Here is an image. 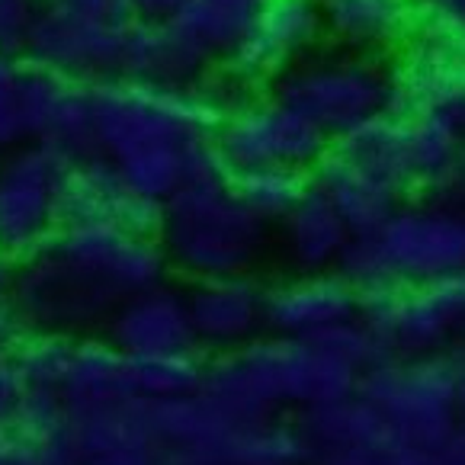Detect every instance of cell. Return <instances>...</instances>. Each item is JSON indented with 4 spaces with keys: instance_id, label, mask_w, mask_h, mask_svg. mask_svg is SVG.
Masks as SVG:
<instances>
[{
    "instance_id": "obj_1",
    "label": "cell",
    "mask_w": 465,
    "mask_h": 465,
    "mask_svg": "<svg viewBox=\"0 0 465 465\" xmlns=\"http://www.w3.org/2000/svg\"><path fill=\"white\" fill-rule=\"evenodd\" d=\"M244 96L222 64L193 87L106 77L90 84L94 151L138 196L164 205L190 180L232 173L215 151V129Z\"/></svg>"
},
{
    "instance_id": "obj_2",
    "label": "cell",
    "mask_w": 465,
    "mask_h": 465,
    "mask_svg": "<svg viewBox=\"0 0 465 465\" xmlns=\"http://www.w3.org/2000/svg\"><path fill=\"white\" fill-rule=\"evenodd\" d=\"M267 222L234 196L232 173L183 183L161 205L158 241L167 263L190 280L247 273L261 257Z\"/></svg>"
},
{
    "instance_id": "obj_3",
    "label": "cell",
    "mask_w": 465,
    "mask_h": 465,
    "mask_svg": "<svg viewBox=\"0 0 465 465\" xmlns=\"http://www.w3.org/2000/svg\"><path fill=\"white\" fill-rule=\"evenodd\" d=\"M273 94L305 113L334 142L391 110V62L363 52L305 55L273 84Z\"/></svg>"
},
{
    "instance_id": "obj_4",
    "label": "cell",
    "mask_w": 465,
    "mask_h": 465,
    "mask_svg": "<svg viewBox=\"0 0 465 465\" xmlns=\"http://www.w3.org/2000/svg\"><path fill=\"white\" fill-rule=\"evenodd\" d=\"M334 151L395 186L401 196L404 193L437 196V190L465 154V142L430 119L385 110L350 129L347 135L334 138Z\"/></svg>"
},
{
    "instance_id": "obj_5",
    "label": "cell",
    "mask_w": 465,
    "mask_h": 465,
    "mask_svg": "<svg viewBox=\"0 0 465 465\" xmlns=\"http://www.w3.org/2000/svg\"><path fill=\"white\" fill-rule=\"evenodd\" d=\"M391 110L430 119L465 142V26L433 10L391 62Z\"/></svg>"
},
{
    "instance_id": "obj_6",
    "label": "cell",
    "mask_w": 465,
    "mask_h": 465,
    "mask_svg": "<svg viewBox=\"0 0 465 465\" xmlns=\"http://www.w3.org/2000/svg\"><path fill=\"white\" fill-rule=\"evenodd\" d=\"M356 395L382 411L398 443L437 450L459 424L456 379L446 353L382 356L360 376Z\"/></svg>"
},
{
    "instance_id": "obj_7",
    "label": "cell",
    "mask_w": 465,
    "mask_h": 465,
    "mask_svg": "<svg viewBox=\"0 0 465 465\" xmlns=\"http://www.w3.org/2000/svg\"><path fill=\"white\" fill-rule=\"evenodd\" d=\"M119 302V292L68 261L52 241L16 263L10 305L26 331L84 337L87 331L106 328Z\"/></svg>"
},
{
    "instance_id": "obj_8",
    "label": "cell",
    "mask_w": 465,
    "mask_h": 465,
    "mask_svg": "<svg viewBox=\"0 0 465 465\" xmlns=\"http://www.w3.org/2000/svg\"><path fill=\"white\" fill-rule=\"evenodd\" d=\"M356 322H363L391 356L443 353L465 331V273L360 289Z\"/></svg>"
},
{
    "instance_id": "obj_9",
    "label": "cell",
    "mask_w": 465,
    "mask_h": 465,
    "mask_svg": "<svg viewBox=\"0 0 465 465\" xmlns=\"http://www.w3.org/2000/svg\"><path fill=\"white\" fill-rule=\"evenodd\" d=\"M331 144L334 142L305 113L276 94H247L215 129V151L232 173L251 167H295L312 173Z\"/></svg>"
},
{
    "instance_id": "obj_10",
    "label": "cell",
    "mask_w": 465,
    "mask_h": 465,
    "mask_svg": "<svg viewBox=\"0 0 465 465\" xmlns=\"http://www.w3.org/2000/svg\"><path fill=\"white\" fill-rule=\"evenodd\" d=\"M370 241L395 286L465 273V209L452 203H401Z\"/></svg>"
},
{
    "instance_id": "obj_11",
    "label": "cell",
    "mask_w": 465,
    "mask_h": 465,
    "mask_svg": "<svg viewBox=\"0 0 465 465\" xmlns=\"http://www.w3.org/2000/svg\"><path fill=\"white\" fill-rule=\"evenodd\" d=\"M71 161L39 144L0 154V251L23 261L42 251L62 228L58 196Z\"/></svg>"
},
{
    "instance_id": "obj_12",
    "label": "cell",
    "mask_w": 465,
    "mask_h": 465,
    "mask_svg": "<svg viewBox=\"0 0 465 465\" xmlns=\"http://www.w3.org/2000/svg\"><path fill=\"white\" fill-rule=\"evenodd\" d=\"M322 35L318 0H261L238 45L222 58V71L247 94L267 84L273 87L295 62L312 55Z\"/></svg>"
},
{
    "instance_id": "obj_13",
    "label": "cell",
    "mask_w": 465,
    "mask_h": 465,
    "mask_svg": "<svg viewBox=\"0 0 465 465\" xmlns=\"http://www.w3.org/2000/svg\"><path fill=\"white\" fill-rule=\"evenodd\" d=\"M129 29L132 23L81 14V10L42 0L29 29L23 62L87 84L119 77Z\"/></svg>"
},
{
    "instance_id": "obj_14",
    "label": "cell",
    "mask_w": 465,
    "mask_h": 465,
    "mask_svg": "<svg viewBox=\"0 0 465 465\" xmlns=\"http://www.w3.org/2000/svg\"><path fill=\"white\" fill-rule=\"evenodd\" d=\"M20 129L26 144L58 151L68 161L96 154L90 84L23 62Z\"/></svg>"
},
{
    "instance_id": "obj_15",
    "label": "cell",
    "mask_w": 465,
    "mask_h": 465,
    "mask_svg": "<svg viewBox=\"0 0 465 465\" xmlns=\"http://www.w3.org/2000/svg\"><path fill=\"white\" fill-rule=\"evenodd\" d=\"M52 244L77 267L100 276L113 292H119V299L161 286L171 270L164 247L154 234H135L106 222L62 225Z\"/></svg>"
},
{
    "instance_id": "obj_16",
    "label": "cell",
    "mask_w": 465,
    "mask_h": 465,
    "mask_svg": "<svg viewBox=\"0 0 465 465\" xmlns=\"http://www.w3.org/2000/svg\"><path fill=\"white\" fill-rule=\"evenodd\" d=\"M62 225L106 222L135 234H154L161 228V203L144 199L116 173V167L100 154L77 158L68 164L58 196Z\"/></svg>"
},
{
    "instance_id": "obj_17",
    "label": "cell",
    "mask_w": 465,
    "mask_h": 465,
    "mask_svg": "<svg viewBox=\"0 0 465 465\" xmlns=\"http://www.w3.org/2000/svg\"><path fill=\"white\" fill-rule=\"evenodd\" d=\"M64 443L77 465H154L164 452L142 398L71 411Z\"/></svg>"
},
{
    "instance_id": "obj_18",
    "label": "cell",
    "mask_w": 465,
    "mask_h": 465,
    "mask_svg": "<svg viewBox=\"0 0 465 465\" xmlns=\"http://www.w3.org/2000/svg\"><path fill=\"white\" fill-rule=\"evenodd\" d=\"M199 350H241L267 328V292L247 273L196 280L186 292Z\"/></svg>"
},
{
    "instance_id": "obj_19",
    "label": "cell",
    "mask_w": 465,
    "mask_h": 465,
    "mask_svg": "<svg viewBox=\"0 0 465 465\" xmlns=\"http://www.w3.org/2000/svg\"><path fill=\"white\" fill-rule=\"evenodd\" d=\"M103 331H106V341L123 350L125 356L199 350L186 292H177L164 282L125 295L113 308L110 322Z\"/></svg>"
},
{
    "instance_id": "obj_20",
    "label": "cell",
    "mask_w": 465,
    "mask_h": 465,
    "mask_svg": "<svg viewBox=\"0 0 465 465\" xmlns=\"http://www.w3.org/2000/svg\"><path fill=\"white\" fill-rule=\"evenodd\" d=\"M215 68L219 58L209 55L177 20H135L125 39L119 77L151 87H193Z\"/></svg>"
},
{
    "instance_id": "obj_21",
    "label": "cell",
    "mask_w": 465,
    "mask_h": 465,
    "mask_svg": "<svg viewBox=\"0 0 465 465\" xmlns=\"http://www.w3.org/2000/svg\"><path fill=\"white\" fill-rule=\"evenodd\" d=\"M356 318V289L337 270L302 273L267 292V328L282 337H315Z\"/></svg>"
},
{
    "instance_id": "obj_22",
    "label": "cell",
    "mask_w": 465,
    "mask_h": 465,
    "mask_svg": "<svg viewBox=\"0 0 465 465\" xmlns=\"http://www.w3.org/2000/svg\"><path fill=\"white\" fill-rule=\"evenodd\" d=\"M324 35L347 52H398L420 23V0H318Z\"/></svg>"
},
{
    "instance_id": "obj_23",
    "label": "cell",
    "mask_w": 465,
    "mask_h": 465,
    "mask_svg": "<svg viewBox=\"0 0 465 465\" xmlns=\"http://www.w3.org/2000/svg\"><path fill=\"white\" fill-rule=\"evenodd\" d=\"M312 186L341 213L353 238L379 232L401 205V193L395 186L343 158L341 151H334V144L312 171Z\"/></svg>"
},
{
    "instance_id": "obj_24",
    "label": "cell",
    "mask_w": 465,
    "mask_h": 465,
    "mask_svg": "<svg viewBox=\"0 0 465 465\" xmlns=\"http://www.w3.org/2000/svg\"><path fill=\"white\" fill-rule=\"evenodd\" d=\"M299 430L312 443V450H366V452H389L398 443L395 430L385 420V414L370 404L363 395H347L328 404L302 408Z\"/></svg>"
},
{
    "instance_id": "obj_25",
    "label": "cell",
    "mask_w": 465,
    "mask_h": 465,
    "mask_svg": "<svg viewBox=\"0 0 465 465\" xmlns=\"http://www.w3.org/2000/svg\"><path fill=\"white\" fill-rule=\"evenodd\" d=\"M280 225L289 261L302 273L337 270L343 251L353 241V232L347 228V222L341 219V213L315 186H308V193L282 215Z\"/></svg>"
},
{
    "instance_id": "obj_26",
    "label": "cell",
    "mask_w": 465,
    "mask_h": 465,
    "mask_svg": "<svg viewBox=\"0 0 465 465\" xmlns=\"http://www.w3.org/2000/svg\"><path fill=\"white\" fill-rule=\"evenodd\" d=\"M71 411L96 408V404L125 401L132 395V356L113 347L106 337H77L74 363L62 385Z\"/></svg>"
},
{
    "instance_id": "obj_27",
    "label": "cell",
    "mask_w": 465,
    "mask_h": 465,
    "mask_svg": "<svg viewBox=\"0 0 465 465\" xmlns=\"http://www.w3.org/2000/svg\"><path fill=\"white\" fill-rule=\"evenodd\" d=\"M205 360L199 350L132 356V395L142 401H171L199 391Z\"/></svg>"
},
{
    "instance_id": "obj_28",
    "label": "cell",
    "mask_w": 465,
    "mask_h": 465,
    "mask_svg": "<svg viewBox=\"0 0 465 465\" xmlns=\"http://www.w3.org/2000/svg\"><path fill=\"white\" fill-rule=\"evenodd\" d=\"M312 186V173L295 167H251L232 173V190L261 222H280Z\"/></svg>"
},
{
    "instance_id": "obj_29",
    "label": "cell",
    "mask_w": 465,
    "mask_h": 465,
    "mask_svg": "<svg viewBox=\"0 0 465 465\" xmlns=\"http://www.w3.org/2000/svg\"><path fill=\"white\" fill-rule=\"evenodd\" d=\"M312 452V443L299 427L276 424L273 418L261 424L241 427L222 450L225 465H302Z\"/></svg>"
},
{
    "instance_id": "obj_30",
    "label": "cell",
    "mask_w": 465,
    "mask_h": 465,
    "mask_svg": "<svg viewBox=\"0 0 465 465\" xmlns=\"http://www.w3.org/2000/svg\"><path fill=\"white\" fill-rule=\"evenodd\" d=\"M77 337L45 334V331H26L10 350L16 372L26 382V389H58L62 391L68 370L74 363Z\"/></svg>"
},
{
    "instance_id": "obj_31",
    "label": "cell",
    "mask_w": 465,
    "mask_h": 465,
    "mask_svg": "<svg viewBox=\"0 0 465 465\" xmlns=\"http://www.w3.org/2000/svg\"><path fill=\"white\" fill-rule=\"evenodd\" d=\"M253 10L241 7L234 0H186L173 20L199 42L213 58H222L238 45V39L244 35L247 20Z\"/></svg>"
},
{
    "instance_id": "obj_32",
    "label": "cell",
    "mask_w": 465,
    "mask_h": 465,
    "mask_svg": "<svg viewBox=\"0 0 465 465\" xmlns=\"http://www.w3.org/2000/svg\"><path fill=\"white\" fill-rule=\"evenodd\" d=\"M71 408L58 389H26L20 395L7 433L23 443H64Z\"/></svg>"
},
{
    "instance_id": "obj_33",
    "label": "cell",
    "mask_w": 465,
    "mask_h": 465,
    "mask_svg": "<svg viewBox=\"0 0 465 465\" xmlns=\"http://www.w3.org/2000/svg\"><path fill=\"white\" fill-rule=\"evenodd\" d=\"M20 77H23V58L0 52V154L23 144Z\"/></svg>"
},
{
    "instance_id": "obj_34",
    "label": "cell",
    "mask_w": 465,
    "mask_h": 465,
    "mask_svg": "<svg viewBox=\"0 0 465 465\" xmlns=\"http://www.w3.org/2000/svg\"><path fill=\"white\" fill-rule=\"evenodd\" d=\"M42 0H0V52L23 58Z\"/></svg>"
},
{
    "instance_id": "obj_35",
    "label": "cell",
    "mask_w": 465,
    "mask_h": 465,
    "mask_svg": "<svg viewBox=\"0 0 465 465\" xmlns=\"http://www.w3.org/2000/svg\"><path fill=\"white\" fill-rule=\"evenodd\" d=\"M7 465H77L68 443H23L7 433Z\"/></svg>"
},
{
    "instance_id": "obj_36",
    "label": "cell",
    "mask_w": 465,
    "mask_h": 465,
    "mask_svg": "<svg viewBox=\"0 0 465 465\" xmlns=\"http://www.w3.org/2000/svg\"><path fill=\"white\" fill-rule=\"evenodd\" d=\"M23 391H26V382H23L20 372H16L10 353H0V430L10 427V418H14Z\"/></svg>"
},
{
    "instance_id": "obj_37",
    "label": "cell",
    "mask_w": 465,
    "mask_h": 465,
    "mask_svg": "<svg viewBox=\"0 0 465 465\" xmlns=\"http://www.w3.org/2000/svg\"><path fill=\"white\" fill-rule=\"evenodd\" d=\"M48 4H62V7L81 10V14H94V16H106V20L135 23L129 0H48Z\"/></svg>"
},
{
    "instance_id": "obj_38",
    "label": "cell",
    "mask_w": 465,
    "mask_h": 465,
    "mask_svg": "<svg viewBox=\"0 0 465 465\" xmlns=\"http://www.w3.org/2000/svg\"><path fill=\"white\" fill-rule=\"evenodd\" d=\"M382 465H443V459L437 450H427V446L395 443L389 452H382Z\"/></svg>"
},
{
    "instance_id": "obj_39",
    "label": "cell",
    "mask_w": 465,
    "mask_h": 465,
    "mask_svg": "<svg viewBox=\"0 0 465 465\" xmlns=\"http://www.w3.org/2000/svg\"><path fill=\"white\" fill-rule=\"evenodd\" d=\"M186 0H129L135 20H173Z\"/></svg>"
},
{
    "instance_id": "obj_40",
    "label": "cell",
    "mask_w": 465,
    "mask_h": 465,
    "mask_svg": "<svg viewBox=\"0 0 465 465\" xmlns=\"http://www.w3.org/2000/svg\"><path fill=\"white\" fill-rule=\"evenodd\" d=\"M318 465H382L379 452H366V450H322V462Z\"/></svg>"
},
{
    "instance_id": "obj_41",
    "label": "cell",
    "mask_w": 465,
    "mask_h": 465,
    "mask_svg": "<svg viewBox=\"0 0 465 465\" xmlns=\"http://www.w3.org/2000/svg\"><path fill=\"white\" fill-rule=\"evenodd\" d=\"M437 199L459 205V209H465V154L459 158V164L452 167V173L446 177V183L437 190Z\"/></svg>"
},
{
    "instance_id": "obj_42",
    "label": "cell",
    "mask_w": 465,
    "mask_h": 465,
    "mask_svg": "<svg viewBox=\"0 0 465 465\" xmlns=\"http://www.w3.org/2000/svg\"><path fill=\"white\" fill-rule=\"evenodd\" d=\"M443 465H465V424H456L450 430V437L437 446Z\"/></svg>"
},
{
    "instance_id": "obj_43",
    "label": "cell",
    "mask_w": 465,
    "mask_h": 465,
    "mask_svg": "<svg viewBox=\"0 0 465 465\" xmlns=\"http://www.w3.org/2000/svg\"><path fill=\"white\" fill-rule=\"evenodd\" d=\"M154 465H225L222 459L209 456V452H196V450H171L161 452Z\"/></svg>"
},
{
    "instance_id": "obj_44",
    "label": "cell",
    "mask_w": 465,
    "mask_h": 465,
    "mask_svg": "<svg viewBox=\"0 0 465 465\" xmlns=\"http://www.w3.org/2000/svg\"><path fill=\"white\" fill-rule=\"evenodd\" d=\"M450 366H452V379H456V404H459V414L465 418V341L456 343L450 350Z\"/></svg>"
},
{
    "instance_id": "obj_45",
    "label": "cell",
    "mask_w": 465,
    "mask_h": 465,
    "mask_svg": "<svg viewBox=\"0 0 465 465\" xmlns=\"http://www.w3.org/2000/svg\"><path fill=\"white\" fill-rule=\"evenodd\" d=\"M16 257H10L7 251H0V305H7L14 295V280H16Z\"/></svg>"
},
{
    "instance_id": "obj_46",
    "label": "cell",
    "mask_w": 465,
    "mask_h": 465,
    "mask_svg": "<svg viewBox=\"0 0 465 465\" xmlns=\"http://www.w3.org/2000/svg\"><path fill=\"white\" fill-rule=\"evenodd\" d=\"M424 10H433L440 16H450V20L462 23L465 26V0H420Z\"/></svg>"
},
{
    "instance_id": "obj_47",
    "label": "cell",
    "mask_w": 465,
    "mask_h": 465,
    "mask_svg": "<svg viewBox=\"0 0 465 465\" xmlns=\"http://www.w3.org/2000/svg\"><path fill=\"white\" fill-rule=\"evenodd\" d=\"M0 465H7V433L0 437Z\"/></svg>"
},
{
    "instance_id": "obj_48",
    "label": "cell",
    "mask_w": 465,
    "mask_h": 465,
    "mask_svg": "<svg viewBox=\"0 0 465 465\" xmlns=\"http://www.w3.org/2000/svg\"><path fill=\"white\" fill-rule=\"evenodd\" d=\"M234 4H241V7H247V10H253L257 4H261V0H234Z\"/></svg>"
},
{
    "instance_id": "obj_49",
    "label": "cell",
    "mask_w": 465,
    "mask_h": 465,
    "mask_svg": "<svg viewBox=\"0 0 465 465\" xmlns=\"http://www.w3.org/2000/svg\"><path fill=\"white\" fill-rule=\"evenodd\" d=\"M4 433H7V430H0V437H4Z\"/></svg>"
}]
</instances>
